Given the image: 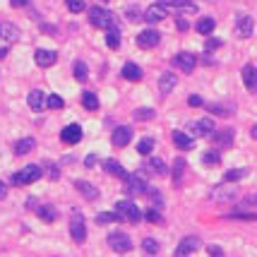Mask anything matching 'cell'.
I'll return each instance as SVG.
<instances>
[{
  "label": "cell",
  "instance_id": "cell-1",
  "mask_svg": "<svg viewBox=\"0 0 257 257\" xmlns=\"http://www.w3.org/2000/svg\"><path fill=\"white\" fill-rule=\"evenodd\" d=\"M89 22H91L96 29H106V31L118 29V27H116V17H113L108 10H104V7H91V10H89Z\"/></svg>",
  "mask_w": 257,
  "mask_h": 257
},
{
  "label": "cell",
  "instance_id": "cell-2",
  "mask_svg": "<svg viewBox=\"0 0 257 257\" xmlns=\"http://www.w3.org/2000/svg\"><path fill=\"white\" fill-rule=\"evenodd\" d=\"M116 214L121 216V221L125 219L130 224H137V221L142 219L139 207H137L135 202H130V199H118V202H116Z\"/></svg>",
  "mask_w": 257,
  "mask_h": 257
},
{
  "label": "cell",
  "instance_id": "cell-3",
  "mask_svg": "<svg viewBox=\"0 0 257 257\" xmlns=\"http://www.w3.org/2000/svg\"><path fill=\"white\" fill-rule=\"evenodd\" d=\"M41 176H44L41 166L31 164V166H24L22 171H17V173L12 176V183H15V185H31V183H36Z\"/></svg>",
  "mask_w": 257,
  "mask_h": 257
},
{
  "label": "cell",
  "instance_id": "cell-4",
  "mask_svg": "<svg viewBox=\"0 0 257 257\" xmlns=\"http://www.w3.org/2000/svg\"><path fill=\"white\" fill-rule=\"evenodd\" d=\"M108 245H111V250H116V253H130V250H132V241H130L128 233H123V231L108 233Z\"/></svg>",
  "mask_w": 257,
  "mask_h": 257
},
{
  "label": "cell",
  "instance_id": "cell-5",
  "mask_svg": "<svg viewBox=\"0 0 257 257\" xmlns=\"http://www.w3.org/2000/svg\"><path fill=\"white\" fill-rule=\"evenodd\" d=\"M125 190H128V195H142L147 193V181H144V176L142 173H132L128 178H125Z\"/></svg>",
  "mask_w": 257,
  "mask_h": 257
},
{
  "label": "cell",
  "instance_id": "cell-6",
  "mask_svg": "<svg viewBox=\"0 0 257 257\" xmlns=\"http://www.w3.org/2000/svg\"><path fill=\"white\" fill-rule=\"evenodd\" d=\"M70 236L75 243H84V238H87V226H84V219L79 214H75L70 219Z\"/></svg>",
  "mask_w": 257,
  "mask_h": 257
},
{
  "label": "cell",
  "instance_id": "cell-7",
  "mask_svg": "<svg viewBox=\"0 0 257 257\" xmlns=\"http://www.w3.org/2000/svg\"><path fill=\"white\" fill-rule=\"evenodd\" d=\"M199 245H202V241L197 238V236H185L181 243H178V248H176V257H185L195 253V250H199Z\"/></svg>",
  "mask_w": 257,
  "mask_h": 257
},
{
  "label": "cell",
  "instance_id": "cell-8",
  "mask_svg": "<svg viewBox=\"0 0 257 257\" xmlns=\"http://www.w3.org/2000/svg\"><path fill=\"white\" fill-rule=\"evenodd\" d=\"M236 31H238V36H241V39H250V36H253V31H255V22H253V17L241 15V17L236 19Z\"/></svg>",
  "mask_w": 257,
  "mask_h": 257
},
{
  "label": "cell",
  "instance_id": "cell-9",
  "mask_svg": "<svg viewBox=\"0 0 257 257\" xmlns=\"http://www.w3.org/2000/svg\"><path fill=\"white\" fill-rule=\"evenodd\" d=\"M159 31L156 29H144V31H139V36H137V46L139 48H154V46H159Z\"/></svg>",
  "mask_w": 257,
  "mask_h": 257
},
{
  "label": "cell",
  "instance_id": "cell-10",
  "mask_svg": "<svg viewBox=\"0 0 257 257\" xmlns=\"http://www.w3.org/2000/svg\"><path fill=\"white\" fill-rule=\"evenodd\" d=\"M34 60H36L39 67H51V65H56L58 56L51 48H39V51H34Z\"/></svg>",
  "mask_w": 257,
  "mask_h": 257
},
{
  "label": "cell",
  "instance_id": "cell-11",
  "mask_svg": "<svg viewBox=\"0 0 257 257\" xmlns=\"http://www.w3.org/2000/svg\"><path fill=\"white\" fill-rule=\"evenodd\" d=\"M190 132L197 135V137H207V135L214 132V121L212 118H199V121L190 123Z\"/></svg>",
  "mask_w": 257,
  "mask_h": 257
},
{
  "label": "cell",
  "instance_id": "cell-12",
  "mask_svg": "<svg viewBox=\"0 0 257 257\" xmlns=\"http://www.w3.org/2000/svg\"><path fill=\"white\" fill-rule=\"evenodd\" d=\"M173 65H176L178 70H183V72H193L195 65H197V58H195L193 53L183 51V53H178V56L173 58Z\"/></svg>",
  "mask_w": 257,
  "mask_h": 257
},
{
  "label": "cell",
  "instance_id": "cell-13",
  "mask_svg": "<svg viewBox=\"0 0 257 257\" xmlns=\"http://www.w3.org/2000/svg\"><path fill=\"white\" fill-rule=\"evenodd\" d=\"M60 139H63L65 144H77V142L82 139V128H79L77 123L67 125V128H63V132H60Z\"/></svg>",
  "mask_w": 257,
  "mask_h": 257
},
{
  "label": "cell",
  "instance_id": "cell-14",
  "mask_svg": "<svg viewBox=\"0 0 257 257\" xmlns=\"http://www.w3.org/2000/svg\"><path fill=\"white\" fill-rule=\"evenodd\" d=\"M130 139H132V128H128V125H121V128H116L113 137H111L113 147H125V144H130Z\"/></svg>",
  "mask_w": 257,
  "mask_h": 257
},
{
  "label": "cell",
  "instance_id": "cell-15",
  "mask_svg": "<svg viewBox=\"0 0 257 257\" xmlns=\"http://www.w3.org/2000/svg\"><path fill=\"white\" fill-rule=\"evenodd\" d=\"M176 84H178V77H176L173 72H164V75L159 77V91H161V94H171V91L176 89Z\"/></svg>",
  "mask_w": 257,
  "mask_h": 257
},
{
  "label": "cell",
  "instance_id": "cell-16",
  "mask_svg": "<svg viewBox=\"0 0 257 257\" xmlns=\"http://www.w3.org/2000/svg\"><path fill=\"white\" fill-rule=\"evenodd\" d=\"M27 101H29V108L31 111H44V106H46V96H44V91L41 89H31L29 91V96H27Z\"/></svg>",
  "mask_w": 257,
  "mask_h": 257
},
{
  "label": "cell",
  "instance_id": "cell-17",
  "mask_svg": "<svg viewBox=\"0 0 257 257\" xmlns=\"http://www.w3.org/2000/svg\"><path fill=\"white\" fill-rule=\"evenodd\" d=\"M212 199H216V202H228V199H233L236 197V188L233 185H219V188H214L212 195H209Z\"/></svg>",
  "mask_w": 257,
  "mask_h": 257
},
{
  "label": "cell",
  "instance_id": "cell-18",
  "mask_svg": "<svg viewBox=\"0 0 257 257\" xmlns=\"http://www.w3.org/2000/svg\"><path fill=\"white\" fill-rule=\"evenodd\" d=\"M214 144H216L219 149H228V147L233 144V130L226 128V130L214 132Z\"/></svg>",
  "mask_w": 257,
  "mask_h": 257
},
{
  "label": "cell",
  "instance_id": "cell-19",
  "mask_svg": "<svg viewBox=\"0 0 257 257\" xmlns=\"http://www.w3.org/2000/svg\"><path fill=\"white\" fill-rule=\"evenodd\" d=\"M156 5H161V7H178V10H185V12H197L193 0H156Z\"/></svg>",
  "mask_w": 257,
  "mask_h": 257
},
{
  "label": "cell",
  "instance_id": "cell-20",
  "mask_svg": "<svg viewBox=\"0 0 257 257\" xmlns=\"http://www.w3.org/2000/svg\"><path fill=\"white\" fill-rule=\"evenodd\" d=\"M243 82H245V89L257 94V70L253 65H245L243 67Z\"/></svg>",
  "mask_w": 257,
  "mask_h": 257
},
{
  "label": "cell",
  "instance_id": "cell-21",
  "mask_svg": "<svg viewBox=\"0 0 257 257\" xmlns=\"http://www.w3.org/2000/svg\"><path fill=\"white\" fill-rule=\"evenodd\" d=\"M0 39L7 41V44H12V41L19 39V29H17L15 24H10V22H2V24H0Z\"/></svg>",
  "mask_w": 257,
  "mask_h": 257
},
{
  "label": "cell",
  "instance_id": "cell-22",
  "mask_svg": "<svg viewBox=\"0 0 257 257\" xmlns=\"http://www.w3.org/2000/svg\"><path fill=\"white\" fill-rule=\"evenodd\" d=\"M164 17H166V7H161V5H156V2H154L151 7H147V12H144V19L151 22V24H154V22H161Z\"/></svg>",
  "mask_w": 257,
  "mask_h": 257
},
{
  "label": "cell",
  "instance_id": "cell-23",
  "mask_svg": "<svg viewBox=\"0 0 257 257\" xmlns=\"http://www.w3.org/2000/svg\"><path fill=\"white\" fill-rule=\"evenodd\" d=\"M104 168H106L111 176H116V178H123V181L128 178V171H125V168H123L116 159H106V161H104Z\"/></svg>",
  "mask_w": 257,
  "mask_h": 257
},
{
  "label": "cell",
  "instance_id": "cell-24",
  "mask_svg": "<svg viewBox=\"0 0 257 257\" xmlns=\"http://www.w3.org/2000/svg\"><path fill=\"white\" fill-rule=\"evenodd\" d=\"M75 188H77V193L82 195V197H87V199H96V197H99V190H96L91 183H87V181H77Z\"/></svg>",
  "mask_w": 257,
  "mask_h": 257
},
{
  "label": "cell",
  "instance_id": "cell-25",
  "mask_svg": "<svg viewBox=\"0 0 257 257\" xmlns=\"http://www.w3.org/2000/svg\"><path fill=\"white\" fill-rule=\"evenodd\" d=\"M214 27H216V22H214L212 17H199V19H197V24H195L197 34H202V36H209V34L214 31Z\"/></svg>",
  "mask_w": 257,
  "mask_h": 257
},
{
  "label": "cell",
  "instance_id": "cell-26",
  "mask_svg": "<svg viewBox=\"0 0 257 257\" xmlns=\"http://www.w3.org/2000/svg\"><path fill=\"white\" fill-rule=\"evenodd\" d=\"M173 142H176V147L178 149H183V151H188V149H193L195 147V142H193V137H188L185 132H173Z\"/></svg>",
  "mask_w": 257,
  "mask_h": 257
},
{
  "label": "cell",
  "instance_id": "cell-27",
  "mask_svg": "<svg viewBox=\"0 0 257 257\" xmlns=\"http://www.w3.org/2000/svg\"><path fill=\"white\" fill-rule=\"evenodd\" d=\"M34 147H36L34 137H24V139H19V142L15 144V154H17V156H24V154H29Z\"/></svg>",
  "mask_w": 257,
  "mask_h": 257
},
{
  "label": "cell",
  "instance_id": "cell-28",
  "mask_svg": "<svg viewBox=\"0 0 257 257\" xmlns=\"http://www.w3.org/2000/svg\"><path fill=\"white\" fill-rule=\"evenodd\" d=\"M123 77L130 79V82H139V79H142V70H139V65L125 63V67H123Z\"/></svg>",
  "mask_w": 257,
  "mask_h": 257
},
{
  "label": "cell",
  "instance_id": "cell-29",
  "mask_svg": "<svg viewBox=\"0 0 257 257\" xmlns=\"http://www.w3.org/2000/svg\"><path fill=\"white\" fill-rule=\"evenodd\" d=\"M39 216H41L46 224H53V221H56V216H58V212H56V207L44 204V207H39Z\"/></svg>",
  "mask_w": 257,
  "mask_h": 257
},
{
  "label": "cell",
  "instance_id": "cell-30",
  "mask_svg": "<svg viewBox=\"0 0 257 257\" xmlns=\"http://www.w3.org/2000/svg\"><path fill=\"white\" fill-rule=\"evenodd\" d=\"M245 176H248V168H231V171H226L224 181H226V183H238V181L245 178Z\"/></svg>",
  "mask_w": 257,
  "mask_h": 257
},
{
  "label": "cell",
  "instance_id": "cell-31",
  "mask_svg": "<svg viewBox=\"0 0 257 257\" xmlns=\"http://www.w3.org/2000/svg\"><path fill=\"white\" fill-rule=\"evenodd\" d=\"M82 104H84L87 111H96V108H99V99H96V94H91V91H84V94H82Z\"/></svg>",
  "mask_w": 257,
  "mask_h": 257
},
{
  "label": "cell",
  "instance_id": "cell-32",
  "mask_svg": "<svg viewBox=\"0 0 257 257\" xmlns=\"http://www.w3.org/2000/svg\"><path fill=\"white\" fill-rule=\"evenodd\" d=\"M183 171H185V159H176V161H173V183H176V185H181Z\"/></svg>",
  "mask_w": 257,
  "mask_h": 257
},
{
  "label": "cell",
  "instance_id": "cell-33",
  "mask_svg": "<svg viewBox=\"0 0 257 257\" xmlns=\"http://www.w3.org/2000/svg\"><path fill=\"white\" fill-rule=\"evenodd\" d=\"M113 221H121V216L116 212H101V214H96V224H113Z\"/></svg>",
  "mask_w": 257,
  "mask_h": 257
},
{
  "label": "cell",
  "instance_id": "cell-34",
  "mask_svg": "<svg viewBox=\"0 0 257 257\" xmlns=\"http://www.w3.org/2000/svg\"><path fill=\"white\" fill-rule=\"evenodd\" d=\"M151 149H154V139L151 137H144V139H139V144H137V151L139 154H151Z\"/></svg>",
  "mask_w": 257,
  "mask_h": 257
},
{
  "label": "cell",
  "instance_id": "cell-35",
  "mask_svg": "<svg viewBox=\"0 0 257 257\" xmlns=\"http://www.w3.org/2000/svg\"><path fill=\"white\" fill-rule=\"evenodd\" d=\"M106 44H108V48H118V46H121V31H118V29L108 31V36H106Z\"/></svg>",
  "mask_w": 257,
  "mask_h": 257
},
{
  "label": "cell",
  "instance_id": "cell-36",
  "mask_svg": "<svg viewBox=\"0 0 257 257\" xmlns=\"http://www.w3.org/2000/svg\"><path fill=\"white\" fill-rule=\"evenodd\" d=\"M154 116H156L154 108H137V111H135V118H137V121H151Z\"/></svg>",
  "mask_w": 257,
  "mask_h": 257
},
{
  "label": "cell",
  "instance_id": "cell-37",
  "mask_svg": "<svg viewBox=\"0 0 257 257\" xmlns=\"http://www.w3.org/2000/svg\"><path fill=\"white\" fill-rule=\"evenodd\" d=\"M149 168H151L154 173H159V176L166 173V164H164L161 159H149Z\"/></svg>",
  "mask_w": 257,
  "mask_h": 257
},
{
  "label": "cell",
  "instance_id": "cell-38",
  "mask_svg": "<svg viewBox=\"0 0 257 257\" xmlns=\"http://www.w3.org/2000/svg\"><path fill=\"white\" fill-rule=\"evenodd\" d=\"M202 159H204V166H216V164L221 161V156H219V151H207V154H204Z\"/></svg>",
  "mask_w": 257,
  "mask_h": 257
},
{
  "label": "cell",
  "instance_id": "cell-39",
  "mask_svg": "<svg viewBox=\"0 0 257 257\" xmlns=\"http://www.w3.org/2000/svg\"><path fill=\"white\" fill-rule=\"evenodd\" d=\"M46 106H48V108H56V111H58V108H63V99H60L58 94H51V96L46 99Z\"/></svg>",
  "mask_w": 257,
  "mask_h": 257
},
{
  "label": "cell",
  "instance_id": "cell-40",
  "mask_svg": "<svg viewBox=\"0 0 257 257\" xmlns=\"http://www.w3.org/2000/svg\"><path fill=\"white\" fill-rule=\"evenodd\" d=\"M207 111H209V113H216V116H231V111H228L226 106H219V104H209Z\"/></svg>",
  "mask_w": 257,
  "mask_h": 257
},
{
  "label": "cell",
  "instance_id": "cell-41",
  "mask_svg": "<svg viewBox=\"0 0 257 257\" xmlns=\"http://www.w3.org/2000/svg\"><path fill=\"white\" fill-rule=\"evenodd\" d=\"M142 248H144L147 253H151V255L159 253V243H156L154 238H144V241H142Z\"/></svg>",
  "mask_w": 257,
  "mask_h": 257
},
{
  "label": "cell",
  "instance_id": "cell-42",
  "mask_svg": "<svg viewBox=\"0 0 257 257\" xmlns=\"http://www.w3.org/2000/svg\"><path fill=\"white\" fill-rule=\"evenodd\" d=\"M221 46H224V41H221V39H207L204 51H207V53H212V51H216V48H221Z\"/></svg>",
  "mask_w": 257,
  "mask_h": 257
},
{
  "label": "cell",
  "instance_id": "cell-43",
  "mask_svg": "<svg viewBox=\"0 0 257 257\" xmlns=\"http://www.w3.org/2000/svg\"><path fill=\"white\" fill-rule=\"evenodd\" d=\"M65 5H67L70 12H82L84 10V0H65Z\"/></svg>",
  "mask_w": 257,
  "mask_h": 257
},
{
  "label": "cell",
  "instance_id": "cell-44",
  "mask_svg": "<svg viewBox=\"0 0 257 257\" xmlns=\"http://www.w3.org/2000/svg\"><path fill=\"white\" fill-rule=\"evenodd\" d=\"M75 77H77L79 82H84V79H87V65H84V63H75Z\"/></svg>",
  "mask_w": 257,
  "mask_h": 257
},
{
  "label": "cell",
  "instance_id": "cell-45",
  "mask_svg": "<svg viewBox=\"0 0 257 257\" xmlns=\"http://www.w3.org/2000/svg\"><path fill=\"white\" fill-rule=\"evenodd\" d=\"M228 216L231 219H243V221H257V214H243V212H233Z\"/></svg>",
  "mask_w": 257,
  "mask_h": 257
},
{
  "label": "cell",
  "instance_id": "cell-46",
  "mask_svg": "<svg viewBox=\"0 0 257 257\" xmlns=\"http://www.w3.org/2000/svg\"><path fill=\"white\" fill-rule=\"evenodd\" d=\"M144 216H147V219H149L151 224H161V214H159L156 209H149V212H147Z\"/></svg>",
  "mask_w": 257,
  "mask_h": 257
},
{
  "label": "cell",
  "instance_id": "cell-47",
  "mask_svg": "<svg viewBox=\"0 0 257 257\" xmlns=\"http://www.w3.org/2000/svg\"><path fill=\"white\" fill-rule=\"evenodd\" d=\"M207 253H209L212 257H224V250H221L219 245H209V248H207Z\"/></svg>",
  "mask_w": 257,
  "mask_h": 257
},
{
  "label": "cell",
  "instance_id": "cell-48",
  "mask_svg": "<svg viewBox=\"0 0 257 257\" xmlns=\"http://www.w3.org/2000/svg\"><path fill=\"white\" fill-rule=\"evenodd\" d=\"M188 104H190V106H204V101H202V96H197V94H193V96L188 99Z\"/></svg>",
  "mask_w": 257,
  "mask_h": 257
},
{
  "label": "cell",
  "instance_id": "cell-49",
  "mask_svg": "<svg viewBox=\"0 0 257 257\" xmlns=\"http://www.w3.org/2000/svg\"><path fill=\"white\" fill-rule=\"evenodd\" d=\"M255 204H257V195H250V197L243 199V207H255Z\"/></svg>",
  "mask_w": 257,
  "mask_h": 257
},
{
  "label": "cell",
  "instance_id": "cell-50",
  "mask_svg": "<svg viewBox=\"0 0 257 257\" xmlns=\"http://www.w3.org/2000/svg\"><path fill=\"white\" fill-rule=\"evenodd\" d=\"M139 17H144V15H139L135 7H130V10H128V19H132V22H135V19H139Z\"/></svg>",
  "mask_w": 257,
  "mask_h": 257
},
{
  "label": "cell",
  "instance_id": "cell-51",
  "mask_svg": "<svg viewBox=\"0 0 257 257\" xmlns=\"http://www.w3.org/2000/svg\"><path fill=\"white\" fill-rule=\"evenodd\" d=\"M176 27H178L181 31H185V29H188V22H185V17H178V19H176Z\"/></svg>",
  "mask_w": 257,
  "mask_h": 257
},
{
  "label": "cell",
  "instance_id": "cell-52",
  "mask_svg": "<svg viewBox=\"0 0 257 257\" xmlns=\"http://www.w3.org/2000/svg\"><path fill=\"white\" fill-rule=\"evenodd\" d=\"M41 31H44V34H51V36H53V34H56V27H53V24H41Z\"/></svg>",
  "mask_w": 257,
  "mask_h": 257
},
{
  "label": "cell",
  "instance_id": "cell-53",
  "mask_svg": "<svg viewBox=\"0 0 257 257\" xmlns=\"http://www.w3.org/2000/svg\"><path fill=\"white\" fill-rule=\"evenodd\" d=\"M46 166H48V176H51V178L56 181V178H58V168H56L53 164H46Z\"/></svg>",
  "mask_w": 257,
  "mask_h": 257
},
{
  "label": "cell",
  "instance_id": "cell-54",
  "mask_svg": "<svg viewBox=\"0 0 257 257\" xmlns=\"http://www.w3.org/2000/svg\"><path fill=\"white\" fill-rule=\"evenodd\" d=\"M151 199H154V204H159V207H161V202H164V199H161V193H151Z\"/></svg>",
  "mask_w": 257,
  "mask_h": 257
},
{
  "label": "cell",
  "instance_id": "cell-55",
  "mask_svg": "<svg viewBox=\"0 0 257 257\" xmlns=\"http://www.w3.org/2000/svg\"><path fill=\"white\" fill-rule=\"evenodd\" d=\"M84 164H87V166H89V168H91V166H94V164H96V156H94V154H89V156H87V161H84Z\"/></svg>",
  "mask_w": 257,
  "mask_h": 257
},
{
  "label": "cell",
  "instance_id": "cell-56",
  "mask_svg": "<svg viewBox=\"0 0 257 257\" xmlns=\"http://www.w3.org/2000/svg\"><path fill=\"white\" fill-rule=\"evenodd\" d=\"M7 197V188H5V183L0 181V199H5Z\"/></svg>",
  "mask_w": 257,
  "mask_h": 257
},
{
  "label": "cell",
  "instance_id": "cell-57",
  "mask_svg": "<svg viewBox=\"0 0 257 257\" xmlns=\"http://www.w3.org/2000/svg\"><path fill=\"white\" fill-rule=\"evenodd\" d=\"M27 2H29V0H12V5H15V7H24Z\"/></svg>",
  "mask_w": 257,
  "mask_h": 257
},
{
  "label": "cell",
  "instance_id": "cell-58",
  "mask_svg": "<svg viewBox=\"0 0 257 257\" xmlns=\"http://www.w3.org/2000/svg\"><path fill=\"white\" fill-rule=\"evenodd\" d=\"M7 56V46H0V58H5Z\"/></svg>",
  "mask_w": 257,
  "mask_h": 257
},
{
  "label": "cell",
  "instance_id": "cell-59",
  "mask_svg": "<svg viewBox=\"0 0 257 257\" xmlns=\"http://www.w3.org/2000/svg\"><path fill=\"white\" fill-rule=\"evenodd\" d=\"M250 135H253V139H257V125L253 128V132H250Z\"/></svg>",
  "mask_w": 257,
  "mask_h": 257
}]
</instances>
